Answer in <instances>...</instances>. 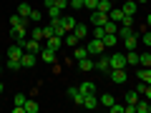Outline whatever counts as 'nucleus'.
Listing matches in <instances>:
<instances>
[{
  "label": "nucleus",
  "mask_w": 151,
  "mask_h": 113,
  "mask_svg": "<svg viewBox=\"0 0 151 113\" xmlns=\"http://www.w3.org/2000/svg\"><path fill=\"white\" fill-rule=\"evenodd\" d=\"M83 108H98V98H96V93H88V96H83Z\"/></svg>",
  "instance_id": "2eb2a0df"
},
{
  "label": "nucleus",
  "mask_w": 151,
  "mask_h": 113,
  "mask_svg": "<svg viewBox=\"0 0 151 113\" xmlns=\"http://www.w3.org/2000/svg\"><path fill=\"white\" fill-rule=\"evenodd\" d=\"M136 0H124V5H121V10L126 13V15H136Z\"/></svg>",
  "instance_id": "ddd939ff"
},
{
  "label": "nucleus",
  "mask_w": 151,
  "mask_h": 113,
  "mask_svg": "<svg viewBox=\"0 0 151 113\" xmlns=\"http://www.w3.org/2000/svg\"><path fill=\"white\" fill-rule=\"evenodd\" d=\"M68 8H73V10H81V8H83V0H68Z\"/></svg>",
  "instance_id": "473e14b6"
},
{
  "label": "nucleus",
  "mask_w": 151,
  "mask_h": 113,
  "mask_svg": "<svg viewBox=\"0 0 151 113\" xmlns=\"http://www.w3.org/2000/svg\"><path fill=\"white\" fill-rule=\"evenodd\" d=\"M76 63H78V68H81L83 73H88V70H93V68H96V60H93L91 55H86L83 60H76Z\"/></svg>",
  "instance_id": "6e6552de"
},
{
  "label": "nucleus",
  "mask_w": 151,
  "mask_h": 113,
  "mask_svg": "<svg viewBox=\"0 0 151 113\" xmlns=\"http://www.w3.org/2000/svg\"><path fill=\"white\" fill-rule=\"evenodd\" d=\"M0 60H3V55H0Z\"/></svg>",
  "instance_id": "de8ad7c7"
},
{
  "label": "nucleus",
  "mask_w": 151,
  "mask_h": 113,
  "mask_svg": "<svg viewBox=\"0 0 151 113\" xmlns=\"http://www.w3.org/2000/svg\"><path fill=\"white\" fill-rule=\"evenodd\" d=\"M139 65L141 68H151V53H139Z\"/></svg>",
  "instance_id": "412c9836"
},
{
  "label": "nucleus",
  "mask_w": 151,
  "mask_h": 113,
  "mask_svg": "<svg viewBox=\"0 0 151 113\" xmlns=\"http://www.w3.org/2000/svg\"><path fill=\"white\" fill-rule=\"evenodd\" d=\"M108 78H111L116 86H124V83L129 81V73H126V68H111L108 70Z\"/></svg>",
  "instance_id": "f03ea898"
},
{
  "label": "nucleus",
  "mask_w": 151,
  "mask_h": 113,
  "mask_svg": "<svg viewBox=\"0 0 151 113\" xmlns=\"http://www.w3.org/2000/svg\"><path fill=\"white\" fill-rule=\"evenodd\" d=\"M53 35H55V33H53V23H50V25L43 28V40H45V38H53Z\"/></svg>",
  "instance_id": "2f4dec72"
},
{
  "label": "nucleus",
  "mask_w": 151,
  "mask_h": 113,
  "mask_svg": "<svg viewBox=\"0 0 151 113\" xmlns=\"http://www.w3.org/2000/svg\"><path fill=\"white\" fill-rule=\"evenodd\" d=\"M53 3L60 8V10H63V8H68V0H53Z\"/></svg>",
  "instance_id": "a19ab883"
},
{
  "label": "nucleus",
  "mask_w": 151,
  "mask_h": 113,
  "mask_svg": "<svg viewBox=\"0 0 151 113\" xmlns=\"http://www.w3.org/2000/svg\"><path fill=\"white\" fill-rule=\"evenodd\" d=\"M78 91H81L83 96H88V93H96V83H91V81H83L81 86H78Z\"/></svg>",
  "instance_id": "dca6fc26"
},
{
  "label": "nucleus",
  "mask_w": 151,
  "mask_h": 113,
  "mask_svg": "<svg viewBox=\"0 0 151 113\" xmlns=\"http://www.w3.org/2000/svg\"><path fill=\"white\" fill-rule=\"evenodd\" d=\"M0 93H3V83H0Z\"/></svg>",
  "instance_id": "49530a36"
},
{
  "label": "nucleus",
  "mask_w": 151,
  "mask_h": 113,
  "mask_svg": "<svg viewBox=\"0 0 151 113\" xmlns=\"http://www.w3.org/2000/svg\"><path fill=\"white\" fill-rule=\"evenodd\" d=\"M141 43H144V45H151V30H146L144 35H141Z\"/></svg>",
  "instance_id": "c9c22d12"
},
{
  "label": "nucleus",
  "mask_w": 151,
  "mask_h": 113,
  "mask_svg": "<svg viewBox=\"0 0 151 113\" xmlns=\"http://www.w3.org/2000/svg\"><path fill=\"white\" fill-rule=\"evenodd\" d=\"M149 103L151 101H141V98H139V103H136V113H149Z\"/></svg>",
  "instance_id": "bb28decb"
},
{
  "label": "nucleus",
  "mask_w": 151,
  "mask_h": 113,
  "mask_svg": "<svg viewBox=\"0 0 151 113\" xmlns=\"http://www.w3.org/2000/svg\"><path fill=\"white\" fill-rule=\"evenodd\" d=\"M83 8H91V10H96V8H98V0H83Z\"/></svg>",
  "instance_id": "72a5a7b5"
},
{
  "label": "nucleus",
  "mask_w": 151,
  "mask_h": 113,
  "mask_svg": "<svg viewBox=\"0 0 151 113\" xmlns=\"http://www.w3.org/2000/svg\"><path fill=\"white\" fill-rule=\"evenodd\" d=\"M25 101L28 98L23 96V93H15V106H25Z\"/></svg>",
  "instance_id": "f704fd0d"
},
{
  "label": "nucleus",
  "mask_w": 151,
  "mask_h": 113,
  "mask_svg": "<svg viewBox=\"0 0 151 113\" xmlns=\"http://www.w3.org/2000/svg\"><path fill=\"white\" fill-rule=\"evenodd\" d=\"M43 45L58 53V50H60V45H63V38H58V35H53V38H45V43H43Z\"/></svg>",
  "instance_id": "0eeeda50"
},
{
  "label": "nucleus",
  "mask_w": 151,
  "mask_h": 113,
  "mask_svg": "<svg viewBox=\"0 0 151 113\" xmlns=\"http://www.w3.org/2000/svg\"><path fill=\"white\" fill-rule=\"evenodd\" d=\"M103 30H106V33H116V35H119V23H113V20H108L106 25H103Z\"/></svg>",
  "instance_id": "c756f323"
},
{
  "label": "nucleus",
  "mask_w": 151,
  "mask_h": 113,
  "mask_svg": "<svg viewBox=\"0 0 151 113\" xmlns=\"http://www.w3.org/2000/svg\"><path fill=\"white\" fill-rule=\"evenodd\" d=\"M139 96H141V93L129 91V93H126V103H139Z\"/></svg>",
  "instance_id": "7c9ffc66"
},
{
  "label": "nucleus",
  "mask_w": 151,
  "mask_h": 113,
  "mask_svg": "<svg viewBox=\"0 0 151 113\" xmlns=\"http://www.w3.org/2000/svg\"><path fill=\"white\" fill-rule=\"evenodd\" d=\"M38 55H40V58H43V60H45V63H48V65H53V63H55V50L45 48V45H43V50H40V53H38Z\"/></svg>",
  "instance_id": "9b49d317"
},
{
  "label": "nucleus",
  "mask_w": 151,
  "mask_h": 113,
  "mask_svg": "<svg viewBox=\"0 0 151 113\" xmlns=\"http://www.w3.org/2000/svg\"><path fill=\"white\" fill-rule=\"evenodd\" d=\"M146 23H149V25H151V13H149V15H146Z\"/></svg>",
  "instance_id": "c03bdc74"
},
{
  "label": "nucleus",
  "mask_w": 151,
  "mask_h": 113,
  "mask_svg": "<svg viewBox=\"0 0 151 113\" xmlns=\"http://www.w3.org/2000/svg\"><path fill=\"white\" fill-rule=\"evenodd\" d=\"M108 63H111V68H126V55L124 53H113V55H108Z\"/></svg>",
  "instance_id": "39448f33"
},
{
  "label": "nucleus",
  "mask_w": 151,
  "mask_h": 113,
  "mask_svg": "<svg viewBox=\"0 0 151 113\" xmlns=\"http://www.w3.org/2000/svg\"><path fill=\"white\" fill-rule=\"evenodd\" d=\"M126 63L129 65H139V53H136V50H126Z\"/></svg>",
  "instance_id": "4be33fe9"
},
{
  "label": "nucleus",
  "mask_w": 151,
  "mask_h": 113,
  "mask_svg": "<svg viewBox=\"0 0 151 113\" xmlns=\"http://www.w3.org/2000/svg\"><path fill=\"white\" fill-rule=\"evenodd\" d=\"M131 35H136L134 25H121L119 28V38H121V40H124V38H131Z\"/></svg>",
  "instance_id": "a211bd4d"
},
{
  "label": "nucleus",
  "mask_w": 151,
  "mask_h": 113,
  "mask_svg": "<svg viewBox=\"0 0 151 113\" xmlns=\"http://www.w3.org/2000/svg\"><path fill=\"white\" fill-rule=\"evenodd\" d=\"M10 38L15 40L18 45H23L28 40V28H10Z\"/></svg>",
  "instance_id": "7ed1b4c3"
},
{
  "label": "nucleus",
  "mask_w": 151,
  "mask_h": 113,
  "mask_svg": "<svg viewBox=\"0 0 151 113\" xmlns=\"http://www.w3.org/2000/svg\"><path fill=\"white\" fill-rule=\"evenodd\" d=\"M30 38H35V40H43V28L38 25V23L30 28Z\"/></svg>",
  "instance_id": "393cba45"
},
{
  "label": "nucleus",
  "mask_w": 151,
  "mask_h": 113,
  "mask_svg": "<svg viewBox=\"0 0 151 113\" xmlns=\"http://www.w3.org/2000/svg\"><path fill=\"white\" fill-rule=\"evenodd\" d=\"M108 111H111V113H124V106H119V103H113V106L108 108Z\"/></svg>",
  "instance_id": "4c0bfd02"
},
{
  "label": "nucleus",
  "mask_w": 151,
  "mask_h": 113,
  "mask_svg": "<svg viewBox=\"0 0 151 113\" xmlns=\"http://www.w3.org/2000/svg\"><path fill=\"white\" fill-rule=\"evenodd\" d=\"M86 55H88L86 45H76V48H73V60H83Z\"/></svg>",
  "instance_id": "6ab92c4d"
},
{
  "label": "nucleus",
  "mask_w": 151,
  "mask_h": 113,
  "mask_svg": "<svg viewBox=\"0 0 151 113\" xmlns=\"http://www.w3.org/2000/svg\"><path fill=\"white\" fill-rule=\"evenodd\" d=\"M136 78H139V81H146V68H139V70H136Z\"/></svg>",
  "instance_id": "58836bf2"
},
{
  "label": "nucleus",
  "mask_w": 151,
  "mask_h": 113,
  "mask_svg": "<svg viewBox=\"0 0 151 113\" xmlns=\"http://www.w3.org/2000/svg\"><path fill=\"white\" fill-rule=\"evenodd\" d=\"M98 103H101V106H106V108H111L113 103H116V98H113L111 93H103V96L98 98Z\"/></svg>",
  "instance_id": "aec40b11"
},
{
  "label": "nucleus",
  "mask_w": 151,
  "mask_h": 113,
  "mask_svg": "<svg viewBox=\"0 0 151 113\" xmlns=\"http://www.w3.org/2000/svg\"><path fill=\"white\" fill-rule=\"evenodd\" d=\"M113 8V0H98V8L96 10H101V13H108Z\"/></svg>",
  "instance_id": "5701e85b"
},
{
  "label": "nucleus",
  "mask_w": 151,
  "mask_h": 113,
  "mask_svg": "<svg viewBox=\"0 0 151 113\" xmlns=\"http://www.w3.org/2000/svg\"><path fill=\"white\" fill-rule=\"evenodd\" d=\"M23 108H25V113H38V108H40V106H38L35 101H25V106H23Z\"/></svg>",
  "instance_id": "c85d7f7f"
},
{
  "label": "nucleus",
  "mask_w": 151,
  "mask_h": 113,
  "mask_svg": "<svg viewBox=\"0 0 151 113\" xmlns=\"http://www.w3.org/2000/svg\"><path fill=\"white\" fill-rule=\"evenodd\" d=\"M23 50H28V53H40V50H43V43H40V40H35V38H28L25 43H23Z\"/></svg>",
  "instance_id": "20e7f679"
},
{
  "label": "nucleus",
  "mask_w": 151,
  "mask_h": 113,
  "mask_svg": "<svg viewBox=\"0 0 151 113\" xmlns=\"http://www.w3.org/2000/svg\"><path fill=\"white\" fill-rule=\"evenodd\" d=\"M20 65L23 68H33V65H35V53H23V58H20Z\"/></svg>",
  "instance_id": "f8f14e48"
},
{
  "label": "nucleus",
  "mask_w": 151,
  "mask_h": 113,
  "mask_svg": "<svg viewBox=\"0 0 151 113\" xmlns=\"http://www.w3.org/2000/svg\"><path fill=\"white\" fill-rule=\"evenodd\" d=\"M60 25L65 28V33H70V30L76 28V18H70V15H63V18H60Z\"/></svg>",
  "instance_id": "f3484780"
},
{
  "label": "nucleus",
  "mask_w": 151,
  "mask_h": 113,
  "mask_svg": "<svg viewBox=\"0 0 151 113\" xmlns=\"http://www.w3.org/2000/svg\"><path fill=\"white\" fill-rule=\"evenodd\" d=\"M86 50H88V55H91V58H98V55L106 50V43H103L101 38H91V40L86 43Z\"/></svg>",
  "instance_id": "f257e3e1"
},
{
  "label": "nucleus",
  "mask_w": 151,
  "mask_h": 113,
  "mask_svg": "<svg viewBox=\"0 0 151 113\" xmlns=\"http://www.w3.org/2000/svg\"><path fill=\"white\" fill-rule=\"evenodd\" d=\"M144 96H146V101H151V86H146V91H144Z\"/></svg>",
  "instance_id": "79ce46f5"
},
{
  "label": "nucleus",
  "mask_w": 151,
  "mask_h": 113,
  "mask_svg": "<svg viewBox=\"0 0 151 113\" xmlns=\"http://www.w3.org/2000/svg\"><path fill=\"white\" fill-rule=\"evenodd\" d=\"M28 18H30V23H33V25H35V23H40V20H43V13H40V10H35V8H33V10H30V15H28Z\"/></svg>",
  "instance_id": "a878e982"
},
{
  "label": "nucleus",
  "mask_w": 151,
  "mask_h": 113,
  "mask_svg": "<svg viewBox=\"0 0 151 113\" xmlns=\"http://www.w3.org/2000/svg\"><path fill=\"white\" fill-rule=\"evenodd\" d=\"M73 33H76V35H78V40H86V38L91 35V30H88V25H83V23H76Z\"/></svg>",
  "instance_id": "9d476101"
},
{
  "label": "nucleus",
  "mask_w": 151,
  "mask_h": 113,
  "mask_svg": "<svg viewBox=\"0 0 151 113\" xmlns=\"http://www.w3.org/2000/svg\"><path fill=\"white\" fill-rule=\"evenodd\" d=\"M124 113H136V103H126V106H124Z\"/></svg>",
  "instance_id": "e433bc0d"
},
{
  "label": "nucleus",
  "mask_w": 151,
  "mask_h": 113,
  "mask_svg": "<svg viewBox=\"0 0 151 113\" xmlns=\"http://www.w3.org/2000/svg\"><path fill=\"white\" fill-rule=\"evenodd\" d=\"M96 70H101V73H108L111 70V63H108V55H98V60H96Z\"/></svg>",
  "instance_id": "1a4fd4ad"
},
{
  "label": "nucleus",
  "mask_w": 151,
  "mask_h": 113,
  "mask_svg": "<svg viewBox=\"0 0 151 113\" xmlns=\"http://www.w3.org/2000/svg\"><path fill=\"white\" fill-rule=\"evenodd\" d=\"M146 83L151 86V68H146Z\"/></svg>",
  "instance_id": "37998d69"
},
{
  "label": "nucleus",
  "mask_w": 151,
  "mask_h": 113,
  "mask_svg": "<svg viewBox=\"0 0 151 113\" xmlns=\"http://www.w3.org/2000/svg\"><path fill=\"white\" fill-rule=\"evenodd\" d=\"M139 33H136V35H131V38H124V48L126 50H136V45H139Z\"/></svg>",
  "instance_id": "4468645a"
},
{
  "label": "nucleus",
  "mask_w": 151,
  "mask_h": 113,
  "mask_svg": "<svg viewBox=\"0 0 151 113\" xmlns=\"http://www.w3.org/2000/svg\"><path fill=\"white\" fill-rule=\"evenodd\" d=\"M136 3H146V0H136Z\"/></svg>",
  "instance_id": "a18cd8bd"
},
{
  "label": "nucleus",
  "mask_w": 151,
  "mask_h": 113,
  "mask_svg": "<svg viewBox=\"0 0 151 113\" xmlns=\"http://www.w3.org/2000/svg\"><path fill=\"white\" fill-rule=\"evenodd\" d=\"M106 23H108V13H101V10L91 13V25H106Z\"/></svg>",
  "instance_id": "423d86ee"
},
{
  "label": "nucleus",
  "mask_w": 151,
  "mask_h": 113,
  "mask_svg": "<svg viewBox=\"0 0 151 113\" xmlns=\"http://www.w3.org/2000/svg\"><path fill=\"white\" fill-rule=\"evenodd\" d=\"M53 33H55L58 38H63V35H65V28L60 25V20H53Z\"/></svg>",
  "instance_id": "cd10ccee"
},
{
  "label": "nucleus",
  "mask_w": 151,
  "mask_h": 113,
  "mask_svg": "<svg viewBox=\"0 0 151 113\" xmlns=\"http://www.w3.org/2000/svg\"><path fill=\"white\" fill-rule=\"evenodd\" d=\"M30 10H33V8H30V3H20V5H18V15H23V18H28V15H30Z\"/></svg>",
  "instance_id": "b1692460"
},
{
  "label": "nucleus",
  "mask_w": 151,
  "mask_h": 113,
  "mask_svg": "<svg viewBox=\"0 0 151 113\" xmlns=\"http://www.w3.org/2000/svg\"><path fill=\"white\" fill-rule=\"evenodd\" d=\"M78 93H81V91H78V88H73V86L68 88V98H76V96H78Z\"/></svg>",
  "instance_id": "ea45409f"
}]
</instances>
